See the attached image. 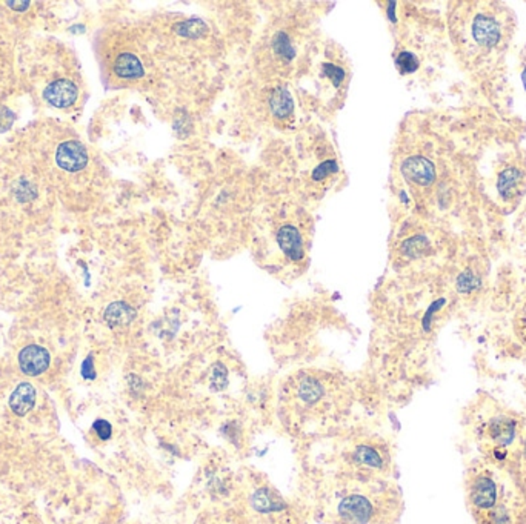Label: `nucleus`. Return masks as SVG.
<instances>
[{
  "instance_id": "4be33fe9",
  "label": "nucleus",
  "mask_w": 526,
  "mask_h": 524,
  "mask_svg": "<svg viewBox=\"0 0 526 524\" xmlns=\"http://www.w3.org/2000/svg\"><path fill=\"white\" fill-rule=\"evenodd\" d=\"M522 82H523V86H525V89H526V69L522 73Z\"/></svg>"
},
{
  "instance_id": "39448f33",
  "label": "nucleus",
  "mask_w": 526,
  "mask_h": 524,
  "mask_svg": "<svg viewBox=\"0 0 526 524\" xmlns=\"http://www.w3.org/2000/svg\"><path fill=\"white\" fill-rule=\"evenodd\" d=\"M466 494L477 524H512V519L499 503L497 484L490 474H472L468 480Z\"/></svg>"
},
{
  "instance_id": "1a4fd4ad",
  "label": "nucleus",
  "mask_w": 526,
  "mask_h": 524,
  "mask_svg": "<svg viewBox=\"0 0 526 524\" xmlns=\"http://www.w3.org/2000/svg\"><path fill=\"white\" fill-rule=\"evenodd\" d=\"M339 512L345 520L354 524H365L373 515V506L371 503L361 495H351L340 503Z\"/></svg>"
},
{
  "instance_id": "2eb2a0df",
  "label": "nucleus",
  "mask_w": 526,
  "mask_h": 524,
  "mask_svg": "<svg viewBox=\"0 0 526 524\" xmlns=\"http://www.w3.org/2000/svg\"><path fill=\"white\" fill-rule=\"evenodd\" d=\"M133 317H134V312L124 305L111 306V308L108 309V314H106L108 320L114 322V323H126V322H130Z\"/></svg>"
},
{
  "instance_id": "f03ea898",
  "label": "nucleus",
  "mask_w": 526,
  "mask_h": 524,
  "mask_svg": "<svg viewBox=\"0 0 526 524\" xmlns=\"http://www.w3.org/2000/svg\"><path fill=\"white\" fill-rule=\"evenodd\" d=\"M28 143L22 145L36 162L54 194L74 200L87 193L94 176L91 156L74 134L57 126L31 131Z\"/></svg>"
},
{
  "instance_id": "7ed1b4c3",
  "label": "nucleus",
  "mask_w": 526,
  "mask_h": 524,
  "mask_svg": "<svg viewBox=\"0 0 526 524\" xmlns=\"http://www.w3.org/2000/svg\"><path fill=\"white\" fill-rule=\"evenodd\" d=\"M53 194V189L23 146L11 151V154H0V200L6 206L23 209V213H36L51 203Z\"/></svg>"
},
{
  "instance_id": "423d86ee",
  "label": "nucleus",
  "mask_w": 526,
  "mask_h": 524,
  "mask_svg": "<svg viewBox=\"0 0 526 524\" xmlns=\"http://www.w3.org/2000/svg\"><path fill=\"white\" fill-rule=\"evenodd\" d=\"M16 40L11 25L0 21V93L16 79Z\"/></svg>"
},
{
  "instance_id": "9b49d317",
  "label": "nucleus",
  "mask_w": 526,
  "mask_h": 524,
  "mask_svg": "<svg viewBox=\"0 0 526 524\" xmlns=\"http://www.w3.org/2000/svg\"><path fill=\"white\" fill-rule=\"evenodd\" d=\"M36 403V389L30 385V383H21L14 392L11 394L10 398V406L12 409V412L19 417L28 414L30 409L34 406Z\"/></svg>"
},
{
  "instance_id": "f3484780",
  "label": "nucleus",
  "mask_w": 526,
  "mask_h": 524,
  "mask_svg": "<svg viewBox=\"0 0 526 524\" xmlns=\"http://www.w3.org/2000/svg\"><path fill=\"white\" fill-rule=\"evenodd\" d=\"M397 67L400 68L402 73H413L419 68V62H417L414 54L402 53L399 57H397Z\"/></svg>"
},
{
  "instance_id": "6e6552de",
  "label": "nucleus",
  "mask_w": 526,
  "mask_h": 524,
  "mask_svg": "<svg viewBox=\"0 0 526 524\" xmlns=\"http://www.w3.org/2000/svg\"><path fill=\"white\" fill-rule=\"evenodd\" d=\"M19 364L23 374L30 377H36L43 374L49 366V354L48 350L37 346V344H30L19 354Z\"/></svg>"
},
{
  "instance_id": "dca6fc26",
  "label": "nucleus",
  "mask_w": 526,
  "mask_h": 524,
  "mask_svg": "<svg viewBox=\"0 0 526 524\" xmlns=\"http://www.w3.org/2000/svg\"><path fill=\"white\" fill-rule=\"evenodd\" d=\"M301 398L305 401H316L320 395H322V388L319 386V383L312 380H306L301 385Z\"/></svg>"
},
{
  "instance_id": "9d476101",
  "label": "nucleus",
  "mask_w": 526,
  "mask_h": 524,
  "mask_svg": "<svg viewBox=\"0 0 526 524\" xmlns=\"http://www.w3.org/2000/svg\"><path fill=\"white\" fill-rule=\"evenodd\" d=\"M472 37L482 47H494L500 40L499 23L488 16H477L472 22Z\"/></svg>"
},
{
  "instance_id": "6ab92c4d",
  "label": "nucleus",
  "mask_w": 526,
  "mask_h": 524,
  "mask_svg": "<svg viewBox=\"0 0 526 524\" xmlns=\"http://www.w3.org/2000/svg\"><path fill=\"white\" fill-rule=\"evenodd\" d=\"M476 286H477V282L474 280V277L470 276V274H465V276H461L459 278V287L461 291L472 289V287H476Z\"/></svg>"
},
{
  "instance_id": "a211bd4d",
  "label": "nucleus",
  "mask_w": 526,
  "mask_h": 524,
  "mask_svg": "<svg viewBox=\"0 0 526 524\" xmlns=\"http://www.w3.org/2000/svg\"><path fill=\"white\" fill-rule=\"evenodd\" d=\"M93 427H94V431L98 432L99 438H102V440H108V438L111 437L113 427H111L110 423H108L106 420H98V421H95V423H94Z\"/></svg>"
},
{
  "instance_id": "412c9836",
  "label": "nucleus",
  "mask_w": 526,
  "mask_h": 524,
  "mask_svg": "<svg viewBox=\"0 0 526 524\" xmlns=\"http://www.w3.org/2000/svg\"><path fill=\"white\" fill-rule=\"evenodd\" d=\"M83 375L87 377V379H93L94 374H93V364H91V360H88L85 364H83Z\"/></svg>"
},
{
  "instance_id": "20e7f679",
  "label": "nucleus",
  "mask_w": 526,
  "mask_h": 524,
  "mask_svg": "<svg viewBox=\"0 0 526 524\" xmlns=\"http://www.w3.org/2000/svg\"><path fill=\"white\" fill-rule=\"evenodd\" d=\"M98 59L105 80L113 86L134 85L145 78L146 68L140 47L125 28H106L98 42Z\"/></svg>"
},
{
  "instance_id": "aec40b11",
  "label": "nucleus",
  "mask_w": 526,
  "mask_h": 524,
  "mask_svg": "<svg viewBox=\"0 0 526 524\" xmlns=\"http://www.w3.org/2000/svg\"><path fill=\"white\" fill-rule=\"evenodd\" d=\"M512 524H526V501L517 509L514 519H512Z\"/></svg>"
},
{
  "instance_id": "ddd939ff",
  "label": "nucleus",
  "mask_w": 526,
  "mask_h": 524,
  "mask_svg": "<svg viewBox=\"0 0 526 524\" xmlns=\"http://www.w3.org/2000/svg\"><path fill=\"white\" fill-rule=\"evenodd\" d=\"M518 178H521V172L514 168L505 169L502 174H500L497 188H499V193L502 194V197L508 199V197L512 194V191L516 189Z\"/></svg>"
},
{
  "instance_id": "f257e3e1",
  "label": "nucleus",
  "mask_w": 526,
  "mask_h": 524,
  "mask_svg": "<svg viewBox=\"0 0 526 524\" xmlns=\"http://www.w3.org/2000/svg\"><path fill=\"white\" fill-rule=\"evenodd\" d=\"M19 69L37 104L48 110L73 112L85 100V80L77 57L65 43L37 39L17 56Z\"/></svg>"
},
{
  "instance_id": "4468645a",
  "label": "nucleus",
  "mask_w": 526,
  "mask_h": 524,
  "mask_svg": "<svg viewBox=\"0 0 526 524\" xmlns=\"http://www.w3.org/2000/svg\"><path fill=\"white\" fill-rule=\"evenodd\" d=\"M356 458H357V462L367 464V466H369V468L378 469L383 466V460L380 457V453H378L374 447H371V446L358 447V449L356 451Z\"/></svg>"
},
{
  "instance_id": "f8f14e48",
  "label": "nucleus",
  "mask_w": 526,
  "mask_h": 524,
  "mask_svg": "<svg viewBox=\"0 0 526 524\" xmlns=\"http://www.w3.org/2000/svg\"><path fill=\"white\" fill-rule=\"evenodd\" d=\"M277 241L280 248L284 249L286 255L291 259L297 260L301 257V239L296 228L285 226L282 228L277 234Z\"/></svg>"
},
{
  "instance_id": "0eeeda50",
  "label": "nucleus",
  "mask_w": 526,
  "mask_h": 524,
  "mask_svg": "<svg viewBox=\"0 0 526 524\" xmlns=\"http://www.w3.org/2000/svg\"><path fill=\"white\" fill-rule=\"evenodd\" d=\"M402 174L407 180L420 187H428L435 180V168L431 160L422 156L408 157L402 163Z\"/></svg>"
}]
</instances>
